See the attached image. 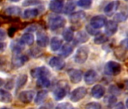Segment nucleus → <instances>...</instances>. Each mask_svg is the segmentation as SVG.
Instances as JSON below:
<instances>
[{
  "mask_svg": "<svg viewBox=\"0 0 128 109\" xmlns=\"http://www.w3.org/2000/svg\"><path fill=\"white\" fill-rule=\"evenodd\" d=\"M66 22V19L62 16L51 15L48 18V26L51 30H56L63 27Z\"/></svg>",
  "mask_w": 128,
  "mask_h": 109,
  "instance_id": "f257e3e1",
  "label": "nucleus"
},
{
  "mask_svg": "<svg viewBox=\"0 0 128 109\" xmlns=\"http://www.w3.org/2000/svg\"><path fill=\"white\" fill-rule=\"evenodd\" d=\"M89 56V48L86 45L80 46L74 56V61L76 63L82 65L84 64L88 59Z\"/></svg>",
  "mask_w": 128,
  "mask_h": 109,
  "instance_id": "f03ea898",
  "label": "nucleus"
},
{
  "mask_svg": "<svg viewBox=\"0 0 128 109\" xmlns=\"http://www.w3.org/2000/svg\"><path fill=\"white\" fill-rule=\"evenodd\" d=\"M121 72V66L119 63L113 61L108 62L104 67V73L108 76H117Z\"/></svg>",
  "mask_w": 128,
  "mask_h": 109,
  "instance_id": "7ed1b4c3",
  "label": "nucleus"
},
{
  "mask_svg": "<svg viewBox=\"0 0 128 109\" xmlns=\"http://www.w3.org/2000/svg\"><path fill=\"white\" fill-rule=\"evenodd\" d=\"M87 92L88 91L85 87L84 86L78 87L72 92L70 95V100L72 102H78L85 97V95H87Z\"/></svg>",
  "mask_w": 128,
  "mask_h": 109,
  "instance_id": "20e7f679",
  "label": "nucleus"
},
{
  "mask_svg": "<svg viewBox=\"0 0 128 109\" xmlns=\"http://www.w3.org/2000/svg\"><path fill=\"white\" fill-rule=\"evenodd\" d=\"M106 23H107L106 18L103 15H96V16H94L90 19V26L93 27L96 30L100 29L102 27L106 26Z\"/></svg>",
  "mask_w": 128,
  "mask_h": 109,
  "instance_id": "39448f33",
  "label": "nucleus"
},
{
  "mask_svg": "<svg viewBox=\"0 0 128 109\" xmlns=\"http://www.w3.org/2000/svg\"><path fill=\"white\" fill-rule=\"evenodd\" d=\"M31 76L33 78H40V77H48L50 76V71L44 66H42V67H38V68H35L32 70H31L30 71Z\"/></svg>",
  "mask_w": 128,
  "mask_h": 109,
  "instance_id": "423d86ee",
  "label": "nucleus"
},
{
  "mask_svg": "<svg viewBox=\"0 0 128 109\" xmlns=\"http://www.w3.org/2000/svg\"><path fill=\"white\" fill-rule=\"evenodd\" d=\"M68 75L70 79V81L72 83H78L82 81V72L78 69H70L68 71Z\"/></svg>",
  "mask_w": 128,
  "mask_h": 109,
  "instance_id": "0eeeda50",
  "label": "nucleus"
},
{
  "mask_svg": "<svg viewBox=\"0 0 128 109\" xmlns=\"http://www.w3.org/2000/svg\"><path fill=\"white\" fill-rule=\"evenodd\" d=\"M35 93L32 90H26L20 92L19 94V99L21 102L24 104H30L34 98Z\"/></svg>",
  "mask_w": 128,
  "mask_h": 109,
  "instance_id": "6e6552de",
  "label": "nucleus"
},
{
  "mask_svg": "<svg viewBox=\"0 0 128 109\" xmlns=\"http://www.w3.org/2000/svg\"><path fill=\"white\" fill-rule=\"evenodd\" d=\"M114 57L121 62H125L128 59V51L124 47H117L114 50Z\"/></svg>",
  "mask_w": 128,
  "mask_h": 109,
  "instance_id": "1a4fd4ad",
  "label": "nucleus"
},
{
  "mask_svg": "<svg viewBox=\"0 0 128 109\" xmlns=\"http://www.w3.org/2000/svg\"><path fill=\"white\" fill-rule=\"evenodd\" d=\"M64 7V0H51L49 9L54 13H60Z\"/></svg>",
  "mask_w": 128,
  "mask_h": 109,
  "instance_id": "9d476101",
  "label": "nucleus"
},
{
  "mask_svg": "<svg viewBox=\"0 0 128 109\" xmlns=\"http://www.w3.org/2000/svg\"><path fill=\"white\" fill-rule=\"evenodd\" d=\"M36 42L38 45L44 48L49 43V39L48 35L44 31H38L36 34Z\"/></svg>",
  "mask_w": 128,
  "mask_h": 109,
  "instance_id": "9b49d317",
  "label": "nucleus"
},
{
  "mask_svg": "<svg viewBox=\"0 0 128 109\" xmlns=\"http://www.w3.org/2000/svg\"><path fill=\"white\" fill-rule=\"evenodd\" d=\"M49 65L56 70H62L64 68L66 63L61 58L59 57H52L49 61Z\"/></svg>",
  "mask_w": 128,
  "mask_h": 109,
  "instance_id": "f8f14e48",
  "label": "nucleus"
},
{
  "mask_svg": "<svg viewBox=\"0 0 128 109\" xmlns=\"http://www.w3.org/2000/svg\"><path fill=\"white\" fill-rule=\"evenodd\" d=\"M118 26L116 21H107V23H106V24L105 26L106 34L107 36H113L118 31Z\"/></svg>",
  "mask_w": 128,
  "mask_h": 109,
  "instance_id": "ddd939ff",
  "label": "nucleus"
},
{
  "mask_svg": "<svg viewBox=\"0 0 128 109\" xmlns=\"http://www.w3.org/2000/svg\"><path fill=\"white\" fill-rule=\"evenodd\" d=\"M67 94L66 86H60L54 92V98L56 101H60L65 98Z\"/></svg>",
  "mask_w": 128,
  "mask_h": 109,
  "instance_id": "4468645a",
  "label": "nucleus"
},
{
  "mask_svg": "<svg viewBox=\"0 0 128 109\" xmlns=\"http://www.w3.org/2000/svg\"><path fill=\"white\" fill-rule=\"evenodd\" d=\"M97 73L94 70H88L84 77V82L87 85H92L94 84L97 79Z\"/></svg>",
  "mask_w": 128,
  "mask_h": 109,
  "instance_id": "2eb2a0df",
  "label": "nucleus"
},
{
  "mask_svg": "<svg viewBox=\"0 0 128 109\" xmlns=\"http://www.w3.org/2000/svg\"><path fill=\"white\" fill-rule=\"evenodd\" d=\"M105 88L103 86L100 85V84H97L93 86L92 89H91V95L94 98L99 99L101 98L104 94H105Z\"/></svg>",
  "mask_w": 128,
  "mask_h": 109,
  "instance_id": "dca6fc26",
  "label": "nucleus"
},
{
  "mask_svg": "<svg viewBox=\"0 0 128 109\" xmlns=\"http://www.w3.org/2000/svg\"><path fill=\"white\" fill-rule=\"evenodd\" d=\"M119 5H120V3L118 0H116V1H112L106 6V7L104 8V12L107 15L111 16L112 14H114L117 11Z\"/></svg>",
  "mask_w": 128,
  "mask_h": 109,
  "instance_id": "f3484780",
  "label": "nucleus"
},
{
  "mask_svg": "<svg viewBox=\"0 0 128 109\" xmlns=\"http://www.w3.org/2000/svg\"><path fill=\"white\" fill-rule=\"evenodd\" d=\"M27 61H28L27 56H19V55H15V56L12 59V65L14 68H20Z\"/></svg>",
  "mask_w": 128,
  "mask_h": 109,
  "instance_id": "a211bd4d",
  "label": "nucleus"
},
{
  "mask_svg": "<svg viewBox=\"0 0 128 109\" xmlns=\"http://www.w3.org/2000/svg\"><path fill=\"white\" fill-rule=\"evenodd\" d=\"M39 15V10L36 8H31L26 9L23 13V17L24 19H33L38 17Z\"/></svg>",
  "mask_w": 128,
  "mask_h": 109,
  "instance_id": "6ab92c4d",
  "label": "nucleus"
},
{
  "mask_svg": "<svg viewBox=\"0 0 128 109\" xmlns=\"http://www.w3.org/2000/svg\"><path fill=\"white\" fill-rule=\"evenodd\" d=\"M35 40L34 36L31 33H24L20 39V42L23 44V45H31L33 44Z\"/></svg>",
  "mask_w": 128,
  "mask_h": 109,
  "instance_id": "aec40b11",
  "label": "nucleus"
},
{
  "mask_svg": "<svg viewBox=\"0 0 128 109\" xmlns=\"http://www.w3.org/2000/svg\"><path fill=\"white\" fill-rule=\"evenodd\" d=\"M72 51H73V47L70 44L66 43L62 46L61 50L60 51V55L63 58H67L72 53Z\"/></svg>",
  "mask_w": 128,
  "mask_h": 109,
  "instance_id": "412c9836",
  "label": "nucleus"
},
{
  "mask_svg": "<svg viewBox=\"0 0 128 109\" xmlns=\"http://www.w3.org/2000/svg\"><path fill=\"white\" fill-rule=\"evenodd\" d=\"M12 101V95L4 89H0V102L10 103Z\"/></svg>",
  "mask_w": 128,
  "mask_h": 109,
  "instance_id": "4be33fe9",
  "label": "nucleus"
},
{
  "mask_svg": "<svg viewBox=\"0 0 128 109\" xmlns=\"http://www.w3.org/2000/svg\"><path fill=\"white\" fill-rule=\"evenodd\" d=\"M62 45V40L57 36H54L50 42V49L54 51H56L60 48Z\"/></svg>",
  "mask_w": 128,
  "mask_h": 109,
  "instance_id": "5701e85b",
  "label": "nucleus"
},
{
  "mask_svg": "<svg viewBox=\"0 0 128 109\" xmlns=\"http://www.w3.org/2000/svg\"><path fill=\"white\" fill-rule=\"evenodd\" d=\"M5 12L8 15H12V16H18L19 15H20L21 13V9L20 7L18 6H8V8L6 9Z\"/></svg>",
  "mask_w": 128,
  "mask_h": 109,
  "instance_id": "b1692460",
  "label": "nucleus"
},
{
  "mask_svg": "<svg viewBox=\"0 0 128 109\" xmlns=\"http://www.w3.org/2000/svg\"><path fill=\"white\" fill-rule=\"evenodd\" d=\"M85 18V14L83 12H77L70 15V21L72 23H78Z\"/></svg>",
  "mask_w": 128,
  "mask_h": 109,
  "instance_id": "393cba45",
  "label": "nucleus"
},
{
  "mask_svg": "<svg viewBox=\"0 0 128 109\" xmlns=\"http://www.w3.org/2000/svg\"><path fill=\"white\" fill-rule=\"evenodd\" d=\"M47 96H48V91H46V90L39 91L35 98V103L36 104H39L42 103L46 99Z\"/></svg>",
  "mask_w": 128,
  "mask_h": 109,
  "instance_id": "a878e982",
  "label": "nucleus"
},
{
  "mask_svg": "<svg viewBox=\"0 0 128 109\" xmlns=\"http://www.w3.org/2000/svg\"><path fill=\"white\" fill-rule=\"evenodd\" d=\"M62 37L66 42H71L74 38V32H73V30L70 27L66 28L62 33Z\"/></svg>",
  "mask_w": 128,
  "mask_h": 109,
  "instance_id": "bb28decb",
  "label": "nucleus"
},
{
  "mask_svg": "<svg viewBox=\"0 0 128 109\" xmlns=\"http://www.w3.org/2000/svg\"><path fill=\"white\" fill-rule=\"evenodd\" d=\"M37 85L38 86L42 88H48L50 85V81L48 77H40L37 80Z\"/></svg>",
  "mask_w": 128,
  "mask_h": 109,
  "instance_id": "cd10ccee",
  "label": "nucleus"
},
{
  "mask_svg": "<svg viewBox=\"0 0 128 109\" xmlns=\"http://www.w3.org/2000/svg\"><path fill=\"white\" fill-rule=\"evenodd\" d=\"M27 79H28V77L26 74H22L20 76H19L17 79V81H16V87L18 89L22 88L27 82Z\"/></svg>",
  "mask_w": 128,
  "mask_h": 109,
  "instance_id": "c85d7f7f",
  "label": "nucleus"
},
{
  "mask_svg": "<svg viewBox=\"0 0 128 109\" xmlns=\"http://www.w3.org/2000/svg\"><path fill=\"white\" fill-rule=\"evenodd\" d=\"M108 38L107 35L99 33L98 35H96L95 36L94 42L96 45H100V44H103V43L106 42L108 41Z\"/></svg>",
  "mask_w": 128,
  "mask_h": 109,
  "instance_id": "c756f323",
  "label": "nucleus"
},
{
  "mask_svg": "<svg viewBox=\"0 0 128 109\" xmlns=\"http://www.w3.org/2000/svg\"><path fill=\"white\" fill-rule=\"evenodd\" d=\"M92 3L93 0H78L77 5L84 9H90L92 6Z\"/></svg>",
  "mask_w": 128,
  "mask_h": 109,
  "instance_id": "7c9ffc66",
  "label": "nucleus"
},
{
  "mask_svg": "<svg viewBox=\"0 0 128 109\" xmlns=\"http://www.w3.org/2000/svg\"><path fill=\"white\" fill-rule=\"evenodd\" d=\"M88 39H89V36L85 32L81 31V32L78 33V34H77V41H78V42H80V43L85 42H87L88 40Z\"/></svg>",
  "mask_w": 128,
  "mask_h": 109,
  "instance_id": "2f4dec72",
  "label": "nucleus"
},
{
  "mask_svg": "<svg viewBox=\"0 0 128 109\" xmlns=\"http://www.w3.org/2000/svg\"><path fill=\"white\" fill-rule=\"evenodd\" d=\"M42 3V0H25L23 3V6L27 7V6H37V5H40Z\"/></svg>",
  "mask_w": 128,
  "mask_h": 109,
  "instance_id": "473e14b6",
  "label": "nucleus"
},
{
  "mask_svg": "<svg viewBox=\"0 0 128 109\" xmlns=\"http://www.w3.org/2000/svg\"><path fill=\"white\" fill-rule=\"evenodd\" d=\"M75 9H76V5H75L74 3H72V2L68 3L66 5L65 8H64V13L66 14V15L70 14L75 10Z\"/></svg>",
  "mask_w": 128,
  "mask_h": 109,
  "instance_id": "72a5a7b5",
  "label": "nucleus"
},
{
  "mask_svg": "<svg viewBox=\"0 0 128 109\" xmlns=\"http://www.w3.org/2000/svg\"><path fill=\"white\" fill-rule=\"evenodd\" d=\"M128 16L124 13V12H120V13H117L114 15V21L117 22H124L127 19Z\"/></svg>",
  "mask_w": 128,
  "mask_h": 109,
  "instance_id": "f704fd0d",
  "label": "nucleus"
},
{
  "mask_svg": "<svg viewBox=\"0 0 128 109\" xmlns=\"http://www.w3.org/2000/svg\"><path fill=\"white\" fill-rule=\"evenodd\" d=\"M56 109H74V107L71 103L62 102V103H60L56 107Z\"/></svg>",
  "mask_w": 128,
  "mask_h": 109,
  "instance_id": "c9c22d12",
  "label": "nucleus"
},
{
  "mask_svg": "<svg viewBox=\"0 0 128 109\" xmlns=\"http://www.w3.org/2000/svg\"><path fill=\"white\" fill-rule=\"evenodd\" d=\"M84 109H101V105L98 102L92 101L85 105Z\"/></svg>",
  "mask_w": 128,
  "mask_h": 109,
  "instance_id": "e433bc0d",
  "label": "nucleus"
},
{
  "mask_svg": "<svg viewBox=\"0 0 128 109\" xmlns=\"http://www.w3.org/2000/svg\"><path fill=\"white\" fill-rule=\"evenodd\" d=\"M86 30H87V32H88L89 34H90V35H92V36H96V35L99 34V32H98L96 29H94L93 27H91L90 24L86 26Z\"/></svg>",
  "mask_w": 128,
  "mask_h": 109,
  "instance_id": "4c0bfd02",
  "label": "nucleus"
},
{
  "mask_svg": "<svg viewBox=\"0 0 128 109\" xmlns=\"http://www.w3.org/2000/svg\"><path fill=\"white\" fill-rule=\"evenodd\" d=\"M16 31H17V28L15 27H11L8 29V36L10 37H12L14 35V33H16Z\"/></svg>",
  "mask_w": 128,
  "mask_h": 109,
  "instance_id": "58836bf2",
  "label": "nucleus"
},
{
  "mask_svg": "<svg viewBox=\"0 0 128 109\" xmlns=\"http://www.w3.org/2000/svg\"><path fill=\"white\" fill-rule=\"evenodd\" d=\"M14 81L12 80H8V82H7V83L5 85V86H6V88L7 89H12V88H13V86H14Z\"/></svg>",
  "mask_w": 128,
  "mask_h": 109,
  "instance_id": "ea45409f",
  "label": "nucleus"
},
{
  "mask_svg": "<svg viewBox=\"0 0 128 109\" xmlns=\"http://www.w3.org/2000/svg\"><path fill=\"white\" fill-rule=\"evenodd\" d=\"M114 109H126L123 102H118L114 107Z\"/></svg>",
  "mask_w": 128,
  "mask_h": 109,
  "instance_id": "a19ab883",
  "label": "nucleus"
},
{
  "mask_svg": "<svg viewBox=\"0 0 128 109\" xmlns=\"http://www.w3.org/2000/svg\"><path fill=\"white\" fill-rule=\"evenodd\" d=\"M6 32H5L3 30L0 29V41L5 39H6Z\"/></svg>",
  "mask_w": 128,
  "mask_h": 109,
  "instance_id": "79ce46f5",
  "label": "nucleus"
},
{
  "mask_svg": "<svg viewBox=\"0 0 128 109\" xmlns=\"http://www.w3.org/2000/svg\"><path fill=\"white\" fill-rule=\"evenodd\" d=\"M121 45L124 46V48H125L128 49V38H126V39H124V40L121 42Z\"/></svg>",
  "mask_w": 128,
  "mask_h": 109,
  "instance_id": "37998d69",
  "label": "nucleus"
},
{
  "mask_svg": "<svg viewBox=\"0 0 128 109\" xmlns=\"http://www.w3.org/2000/svg\"><path fill=\"white\" fill-rule=\"evenodd\" d=\"M5 47H6V45L5 43L3 42H0V51H2L5 49Z\"/></svg>",
  "mask_w": 128,
  "mask_h": 109,
  "instance_id": "c03bdc74",
  "label": "nucleus"
},
{
  "mask_svg": "<svg viewBox=\"0 0 128 109\" xmlns=\"http://www.w3.org/2000/svg\"><path fill=\"white\" fill-rule=\"evenodd\" d=\"M124 86H125V88L128 90V79L127 80H125V81H124Z\"/></svg>",
  "mask_w": 128,
  "mask_h": 109,
  "instance_id": "a18cd8bd",
  "label": "nucleus"
},
{
  "mask_svg": "<svg viewBox=\"0 0 128 109\" xmlns=\"http://www.w3.org/2000/svg\"><path fill=\"white\" fill-rule=\"evenodd\" d=\"M3 84H4V80H3L1 77H0V86H2Z\"/></svg>",
  "mask_w": 128,
  "mask_h": 109,
  "instance_id": "49530a36",
  "label": "nucleus"
},
{
  "mask_svg": "<svg viewBox=\"0 0 128 109\" xmlns=\"http://www.w3.org/2000/svg\"><path fill=\"white\" fill-rule=\"evenodd\" d=\"M9 2H12V3H18L20 2V0H8Z\"/></svg>",
  "mask_w": 128,
  "mask_h": 109,
  "instance_id": "de8ad7c7",
  "label": "nucleus"
},
{
  "mask_svg": "<svg viewBox=\"0 0 128 109\" xmlns=\"http://www.w3.org/2000/svg\"><path fill=\"white\" fill-rule=\"evenodd\" d=\"M126 108L128 109V98L126 100Z\"/></svg>",
  "mask_w": 128,
  "mask_h": 109,
  "instance_id": "09e8293b",
  "label": "nucleus"
},
{
  "mask_svg": "<svg viewBox=\"0 0 128 109\" xmlns=\"http://www.w3.org/2000/svg\"><path fill=\"white\" fill-rule=\"evenodd\" d=\"M39 109H47V108H46L45 107H40Z\"/></svg>",
  "mask_w": 128,
  "mask_h": 109,
  "instance_id": "8fccbe9b",
  "label": "nucleus"
},
{
  "mask_svg": "<svg viewBox=\"0 0 128 109\" xmlns=\"http://www.w3.org/2000/svg\"><path fill=\"white\" fill-rule=\"evenodd\" d=\"M1 109H9V108H8V107H2Z\"/></svg>",
  "mask_w": 128,
  "mask_h": 109,
  "instance_id": "3c124183",
  "label": "nucleus"
}]
</instances>
